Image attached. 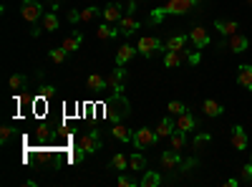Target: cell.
<instances>
[{
	"instance_id": "ab89813d",
	"label": "cell",
	"mask_w": 252,
	"mask_h": 187,
	"mask_svg": "<svg viewBox=\"0 0 252 187\" xmlns=\"http://www.w3.org/2000/svg\"><path fill=\"white\" fill-rule=\"evenodd\" d=\"M68 21L76 25V23H81V10H68Z\"/></svg>"
},
{
	"instance_id": "bcb514c9",
	"label": "cell",
	"mask_w": 252,
	"mask_h": 187,
	"mask_svg": "<svg viewBox=\"0 0 252 187\" xmlns=\"http://www.w3.org/2000/svg\"><path fill=\"white\" fill-rule=\"evenodd\" d=\"M161 3H167V0H161Z\"/></svg>"
},
{
	"instance_id": "8fae6325",
	"label": "cell",
	"mask_w": 252,
	"mask_h": 187,
	"mask_svg": "<svg viewBox=\"0 0 252 187\" xmlns=\"http://www.w3.org/2000/svg\"><path fill=\"white\" fill-rule=\"evenodd\" d=\"M116 36H121L118 25L114 28V25H111V23H106V21H103L101 25H96V38H98V41H114Z\"/></svg>"
},
{
	"instance_id": "83f0119b",
	"label": "cell",
	"mask_w": 252,
	"mask_h": 187,
	"mask_svg": "<svg viewBox=\"0 0 252 187\" xmlns=\"http://www.w3.org/2000/svg\"><path fill=\"white\" fill-rule=\"evenodd\" d=\"M96 16H103V8H96V5H88L81 10V23H91Z\"/></svg>"
},
{
	"instance_id": "7402d4cb",
	"label": "cell",
	"mask_w": 252,
	"mask_h": 187,
	"mask_svg": "<svg viewBox=\"0 0 252 187\" xmlns=\"http://www.w3.org/2000/svg\"><path fill=\"white\" fill-rule=\"evenodd\" d=\"M184 59V51H164V66L167 68H179Z\"/></svg>"
},
{
	"instance_id": "ba28073f",
	"label": "cell",
	"mask_w": 252,
	"mask_h": 187,
	"mask_svg": "<svg viewBox=\"0 0 252 187\" xmlns=\"http://www.w3.org/2000/svg\"><path fill=\"white\" fill-rule=\"evenodd\" d=\"M124 79H126L124 66L114 68L111 74L106 76V91H111V94H121V91H124Z\"/></svg>"
},
{
	"instance_id": "6da1fadb",
	"label": "cell",
	"mask_w": 252,
	"mask_h": 187,
	"mask_svg": "<svg viewBox=\"0 0 252 187\" xmlns=\"http://www.w3.org/2000/svg\"><path fill=\"white\" fill-rule=\"evenodd\" d=\"M197 3H199V0H167L164 8L152 10L149 21L152 23H161L167 16H184V13H189L192 8H197Z\"/></svg>"
},
{
	"instance_id": "cb8c5ba5",
	"label": "cell",
	"mask_w": 252,
	"mask_h": 187,
	"mask_svg": "<svg viewBox=\"0 0 252 187\" xmlns=\"http://www.w3.org/2000/svg\"><path fill=\"white\" fill-rule=\"evenodd\" d=\"M214 28H217V31L222 33V36H234L237 33V28H240V25H237V21H217L214 23Z\"/></svg>"
},
{
	"instance_id": "30bf717a",
	"label": "cell",
	"mask_w": 252,
	"mask_h": 187,
	"mask_svg": "<svg viewBox=\"0 0 252 187\" xmlns=\"http://www.w3.org/2000/svg\"><path fill=\"white\" fill-rule=\"evenodd\" d=\"M189 41L194 43L197 48H204V46H210V33H207V28H202V25H192Z\"/></svg>"
},
{
	"instance_id": "4316f807",
	"label": "cell",
	"mask_w": 252,
	"mask_h": 187,
	"mask_svg": "<svg viewBox=\"0 0 252 187\" xmlns=\"http://www.w3.org/2000/svg\"><path fill=\"white\" fill-rule=\"evenodd\" d=\"M43 31H48V33H56L58 31V16H56V10H51V13H46L43 16Z\"/></svg>"
},
{
	"instance_id": "e575fe53",
	"label": "cell",
	"mask_w": 252,
	"mask_h": 187,
	"mask_svg": "<svg viewBox=\"0 0 252 187\" xmlns=\"http://www.w3.org/2000/svg\"><path fill=\"white\" fill-rule=\"evenodd\" d=\"M184 59H187V63L197 66V63L202 61V56H199V51H189V48H184Z\"/></svg>"
},
{
	"instance_id": "2e32d148",
	"label": "cell",
	"mask_w": 252,
	"mask_h": 187,
	"mask_svg": "<svg viewBox=\"0 0 252 187\" xmlns=\"http://www.w3.org/2000/svg\"><path fill=\"white\" fill-rule=\"evenodd\" d=\"M174 129H176V122L172 119V114H169V117H164V119L159 122V126H156V137H159V139L172 137V134H174Z\"/></svg>"
},
{
	"instance_id": "8d00e7d4",
	"label": "cell",
	"mask_w": 252,
	"mask_h": 187,
	"mask_svg": "<svg viewBox=\"0 0 252 187\" xmlns=\"http://www.w3.org/2000/svg\"><path fill=\"white\" fill-rule=\"evenodd\" d=\"M210 139H212V137H210V134H204V132H202V134H197V137H194V149H202L204 145H210Z\"/></svg>"
},
{
	"instance_id": "836d02e7",
	"label": "cell",
	"mask_w": 252,
	"mask_h": 187,
	"mask_svg": "<svg viewBox=\"0 0 252 187\" xmlns=\"http://www.w3.org/2000/svg\"><path fill=\"white\" fill-rule=\"evenodd\" d=\"M167 111L172 114V117H179V114L187 111V106H184L182 102H169V104H167Z\"/></svg>"
},
{
	"instance_id": "5bb4252c",
	"label": "cell",
	"mask_w": 252,
	"mask_h": 187,
	"mask_svg": "<svg viewBox=\"0 0 252 187\" xmlns=\"http://www.w3.org/2000/svg\"><path fill=\"white\" fill-rule=\"evenodd\" d=\"M232 147H234L237 152L247 149V134H245V129H242L240 124L232 126Z\"/></svg>"
},
{
	"instance_id": "ffe728a7",
	"label": "cell",
	"mask_w": 252,
	"mask_h": 187,
	"mask_svg": "<svg viewBox=\"0 0 252 187\" xmlns=\"http://www.w3.org/2000/svg\"><path fill=\"white\" fill-rule=\"evenodd\" d=\"M230 51H234V53H245L247 51V46H250V41L245 38V36H240V33H234V36H230Z\"/></svg>"
},
{
	"instance_id": "d6986e66",
	"label": "cell",
	"mask_w": 252,
	"mask_h": 187,
	"mask_svg": "<svg viewBox=\"0 0 252 187\" xmlns=\"http://www.w3.org/2000/svg\"><path fill=\"white\" fill-rule=\"evenodd\" d=\"M111 134H114V139H118V142H131V139H134V132H131V129H126L121 122H114Z\"/></svg>"
},
{
	"instance_id": "d4e9b609",
	"label": "cell",
	"mask_w": 252,
	"mask_h": 187,
	"mask_svg": "<svg viewBox=\"0 0 252 187\" xmlns=\"http://www.w3.org/2000/svg\"><path fill=\"white\" fill-rule=\"evenodd\" d=\"M86 89H91V91H106V79L98 76V74H91L86 79Z\"/></svg>"
},
{
	"instance_id": "3957f363",
	"label": "cell",
	"mask_w": 252,
	"mask_h": 187,
	"mask_svg": "<svg viewBox=\"0 0 252 187\" xmlns=\"http://www.w3.org/2000/svg\"><path fill=\"white\" fill-rule=\"evenodd\" d=\"M156 142H159V137H156L154 129L141 126V129H136V132H134V139H131V145H134L136 149H149V147L156 145Z\"/></svg>"
},
{
	"instance_id": "ee69618b",
	"label": "cell",
	"mask_w": 252,
	"mask_h": 187,
	"mask_svg": "<svg viewBox=\"0 0 252 187\" xmlns=\"http://www.w3.org/2000/svg\"><path fill=\"white\" fill-rule=\"evenodd\" d=\"M245 3H247V5H250V8H252V0H245Z\"/></svg>"
},
{
	"instance_id": "60d3db41",
	"label": "cell",
	"mask_w": 252,
	"mask_h": 187,
	"mask_svg": "<svg viewBox=\"0 0 252 187\" xmlns=\"http://www.w3.org/2000/svg\"><path fill=\"white\" fill-rule=\"evenodd\" d=\"M134 10H136V0H129V3H126V13L134 16Z\"/></svg>"
},
{
	"instance_id": "1f68e13d",
	"label": "cell",
	"mask_w": 252,
	"mask_h": 187,
	"mask_svg": "<svg viewBox=\"0 0 252 187\" xmlns=\"http://www.w3.org/2000/svg\"><path fill=\"white\" fill-rule=\"evenodd\" d=\"M111 167H114V169H118V172L129 169V157H126V154H114V160H111Z\"/></svg>"
},
{
	"instance_id": "74e56055",
	"label": "cell",
	"mask_w": 252,
	"mask_h": 187,
	"mask_svg": "<svg viewBox=\"0 0 252 187\" xmlns=\"http://www.w3.org/2000/svg\"><path fill=\"white\" fill-rule=\"evenodd\" d=\"M116 185H118V187H136V180H131V177H126V175H118V177H116Z\"/></svg>"
},
{
	"instance_id": "603a6c76",
	"label": "cell",
	"mask_w": 252,
	"mask_h": 187,
	"mask_svg": "<svg viewBox=\"0 0 252 187\" xmlns=\"http://www.w3.org/2000/svg\"><path fill=\"white\" fill-rule=\"evenodd\" d=\"M202 109H204V114H207V117H222V111H225V109H222V104L219 102H214V99H204V104H202Z\"/></svg>"
},
{
	"instance_id": "f546056e",
	"label": "cell",
	"mask_w": 252,
	"mask_h": 187,
	"mask_svg": "<svg viewBox=\"0 0 252 187\" xmlns=\"http://www.w3.org/2000/svg\"><path fill=\"white\" fill-rule=\"evenodd\" d=\"M8 83H10V89H13V91H23L25 86H28V79H25L23 74H13V76L8 79Z\"/></svg>"
},
{
	"instance_id": "5b68a950",
	"label": "cell",
	"mask_w": 252,
	"mask_h": 187,
	"mask_svg": "<svg viewBox=\"0 0 252 187\" xmlns=\"http://www.w3.org/2000/svg\"><path fill=\"white\" fill-rule=\"evenodd\" d=\"M136 51L144 56V59H152L156 51H164V43H161L156 36H144V38H139V43H136Z\"/></svg>"
},
{
	"instance_id": "277c9868",
	"label": "cell",
	"mask_w": 252,
	"mask_h": 187,
	"mask_svg": "<svg viewBox=\"0 0 252 187\" xmlns=\"http://www.w3.org/2000/svg\"><path fill=\"white\" fill-rule=\"evenodd\" d=\"M20 16H23V21L25 23H31V25H36L38 21H43V5L38 3V0H23V8H20Z\"/></svg>"
},
{
	"instance_id": "f1b7e54d",
	"label": "cell",
	"mask_w": 252,
	"mask_h": 187,
	"mask_svg": "<svg viewBox=\"0 0 252 187\" xmlns=\"http://www.w3.org/2000/svg\"><path fill=\"white\" fill-rule=\"evenodd\" d=\"M172 139V149H184V145H187V132H179V129H174V134L169 137Z\"/></svg>"
},
{
	"instance_id": "b9f144b4",
	"label": "cell",
	"mask_w": 252,
	"mask_h": 187,
	"mask_svg": "<svg viewBox=\"0 0 252 187\" xmlns=\"http://www.w3.org/2000/svg\"><path fill=\"white\" fill-rule=\"evenodd\" d=\"M48 8H53V10H58V5H61V0H43Z\"/></svg>"
},
{
	"instance_id": "9c48e42d",
	"label": "cell",
	"mask_w": 252,
	"mask_h": 187,
	"mask_svg": "<svg viewBox=\"0 0 252 187\" xmlns=\"http://www.w3.org/2000/svg\"><path fill=\"white\" fill-rule=\"evenodd\" d=\"M179 165H182V154H179V149H167V152H161V169L174 172Z\"/></svg>"
},
{
	"instance_id": "7a4b0ae2",
	"label": "cell",
	"mask_w": 252,
	"mask_h": 187,
	"mask_svg": "<svg viewBox=\"0 0 252 187\" xmlns=\"http://www.w3.org/2000/svg\"><path fill=\"white\" fill-rule=\"evenodd\" d=\"M106 117L111 122H121L129 117V102L121 96V94H114L109 102H106Z\"/></svg>"
},
{
	"instance_id": "f35d334b",
	"label": "cell",
	"mask_w": 252,
	"mask_h": 187,
	"mask_svg": "<svg viewBox=\"0 0 252 187\" xmlns=\"http://www.w3.org/2000/svg\"><path fill=\"white\" fill-rule=\"evenodd\" d=\"M242 182H247V185H252V162L242 167Z\"/></svg>"
},
{
	"instance_id": "e0dca14e",
	"label": "cell",
	"mask_w": 252,
	"mask_h": 187,
	"mask_svg": "<svg viewBox=\"0 0 252 187\" xmlns=\"http://www.w3.org/2000/svg\"><path fill=\"white\" fill-rule=\"evenodd\" d=\"M237 81L242 83V89L252 91V66H250V63H245V66L237 68Z\"/></svg>"
},
{
	"instance_id": "8992f818",
	"label": "cell",
	"mask_w": 252,
	"mask_h": 187,
	"mask_svg": "<svg viewBox=\"0 0 252 187\" xmlns=\"http://www.w3.org/2000/svg\"><path fill=\"white\" fill-rule=\"evenodd\" d=\"M78 147L86 152V154H96L101 149V134H98V129H91V132H86L78 142Z\"/></svg>"
},
{
	"instance_id": "4fadbf2b",
	"label": "cell",
	"mask_w": 252,
	"mask_h": 187,
	"mask_svg": "<svg viewBox=\"0 0 252 187\" xmlns=\"http://www.w3.org/2000/svg\"><path fill=\"white\" fill-rule=\"evenodd\" d=\"M116 25H118V31H121V36H134V33H136V28H139V21H136L134 16H131V13H126V16H124L121 21H118Z\"/></svg>"
},
{
	"instance_id": "d590c367",
	"label": "cell",
	"mask_w": 252,
	"mask_h": 187,
	"mask_svg": "<svg viewBox=\"0 0 252 187\" xmlns=\"http://www.w3.org/2000/svg\"><path fill=\"white\" fill-rule=\"evenodd\" d=\"M13 139V126H3V129H0V145H8V142Z\"/></svg>"
},
{
	"instance_id": "7c38bea8",
	"label": "cell",
	"mask_w": 252,
	"mask_h": 187,
	"mask_svg": "<svg viewBox=\"0 0 252 187\" xmlns=\"http://www.w3.org/2000/svg\"><path fill=\"white\" fill-rule=\"evenodd\" d=\"M136 53V46H131V43H124V46L116 48V66H126L131 59H134Z\"/></svg>"
},
{
	"instance_id": "d6a6232c",
	"label": "cell",
	"mask_w": 252,
	"mask_h": 187,
	"mask_svg": "<svg viewBox=\"0 0 252 187\" xmlns=\"http://www.w3.org/2000/svg\"><path fill=\"white\" fill-rule=\"evenodd\" d=\"M146 167V160H144V157L141 154H129V169H144Z\"/></svg>"
},
{
	"instance_id": "484cf974",
	"label": "cell",
	"mask_w": 252,
	"mask_h": 187,
	"mask_svg": "<svg viewBox=\"0 0 252 187\" xmlns=\"http://www.w3.org/2000/svg\"><path fill=\"white\" fill-rule=\"evenodd\" d=\"M159 182H161L159 172H154V169H146V172H144V177L139 180V187H156Z\"/></svg>"
},
{
	"instance_id": "ac0fdd59",
	"label": "cell",
	"mask_w": 252,
	"mask_h": 187,
	"mask_svg": "<svg viewBox=\"0 0 252 187\" xmlns=\"http://www.w3.org/2000/svg\"><path fill=\"white\" fill-rule=\"evenodd\" d=\"M176 129H179V132H192V129H197V119L192 117L189 111H184L176 117Z\"/></svg>"
},
{
	"instance_id": "44dd1931",
	"label": "cell",
	"mask_w": 252,
	"mask_h": 187,
	"mask_svg": "<svg viewBox=\"0 0 252 187\" xmlns=\"http://www.w3.org/2000/svg\"><path fill=\"white\" fill-rule=\"evenodd\" d=\"M187 41H189V36H182V33H176V36H172V38L164 43V51H184Z\"/></svg>"
},
{
	"instance_id": "52a82bcc",
	"label": "cell",
	"mask_w": 252,
	"mask_h": 187,
	"mask_svg": "<svg viewBox=\"0 0 252 187\" xmlns=\"http://www.w3.org/2000/svg\"><path fill=\"white\" fill-rule=\"evenodd\" d=\"M124 16H126V5H121L118 0H111L109 5H103V21H106V23L116 25Z\"/></svg>"
},
{
	"instance_id": "f6af8a7d",
	"label": "cell",
	"mask_w": 252,
	"mask_h": 187,
	"mask_svg": "<svg viewBox=\"0 0 252 187\" xmlns=\"http://www.w3.org/2000/svg\"><path fill=\"white\" fill-rule=\"evenodd\" d=\"M250 162H252V154H250Z\"/></svg>"
},
{
	"instance_id": "9a60e30c",
	"label": "cell",
	"mask_w": 252,
	"mask_h": 187,
	"mask_svg": "<svg viewBox=\"0 0 252 187\" xmlns=\"http://www.w3.org/2000/svg\"><path fill=\"white\" fill-rule=\"evenodd\" d=\"M81 43H83V33H81V31H73L71 36H66V38H63L61 46H63L68 53H76V51L81 48Z\"/></svg>"
},
{
	"instance_id": "7bdbcfd3",
	"label": "cell",
	"mask_w": 252,
	"mask_h": 187,
	"mask_svg": "<svg viewBox=\"0 0 252 187\" xmlns=\"http://www.w3.org/2000/svg\"><path fill=\"white\" fill-rule=\"evenodd\" d=\"M40 31H43V25H38V23H36V25L31 28V36H33V38H38V36H40Z\"/></svg>"
},
{
	"instance_id": "7dc6e473",
	"label": "cell",
	"mask_w": 252,
	"mask_h": 187,
	"mask_svg": "<svg viewBox=\"0 0 252 187\" xmlns=\"http://www.w3.org/2000/svg\"><path fill=\"white\" fill-rule=\"evenodd\" d=\"M118 3H121V0H118Z\"/></svg>"
},
{
	"instance_id": "4dcf8cb0",
	"label": "cell",
	"mask_w": 252,
	"mask_h": 187,
	"mask_svg": "<svg viewBox=\"0 0 252 187\" xmlns=\"http://www.w3.org/2000/svg\"><path fill=\"white\" fill-rule=\"evenodd\" d=\"M66 56H68V51H66L63 46H58V48H51V51H48V59H51L53 63H63Z\"/></svg>"
}]
</instances>
